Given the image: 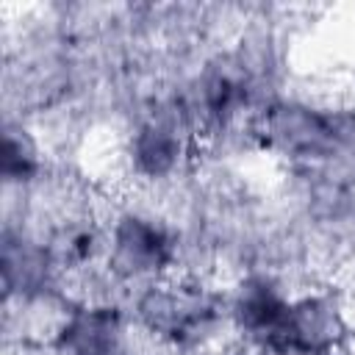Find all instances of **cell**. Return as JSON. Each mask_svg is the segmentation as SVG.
<instances>
[{"instance_id":"3957f363","label":"cell","mask_w":355,"mask_h":355,"mask_svg":"<svg viewBox=\"0 0 355 355\" xmlns=\"http://www.w3.org/2000/svg\"><path fill=\"white\" fill-rule=\"evenodd\" d=\"M133 155L139 161V166L150 175H161L175 164L178 155V141L172 136L169 128L164 125H147L139 130L136 144H133Z\"/></svg>"},{"instance_id":"6da1fadb","label":"cell","mask_w":355,"mask_h":355,"mask_svg":"<svg viewBox=\"0 0 355 355\" xmlns=\"http://www.w3.org/2000/svg\"><path fill=\"white\" fill-rule=\"evenodd\" d=\"M114 266L128 275H144L166 263L169 258V241L161 227H155L150 219L141 216H125L114 230V247H111Z\"/></svg>"},{"instance_id":"7a4b0ae2","label":"cell","mask_w":355,"mask_h":355,"mask_svg":"<svg viewBox=\"0 0 355 355\" xmlns=\"http://www.w3.org/2000/svg\"><path fill=\"white\" fill-rule=\"evenodd\" d=\"M58 344L67 355H116L119 322L111 308L78 311L61 330Z\"/></svg>"}]
</instances>
